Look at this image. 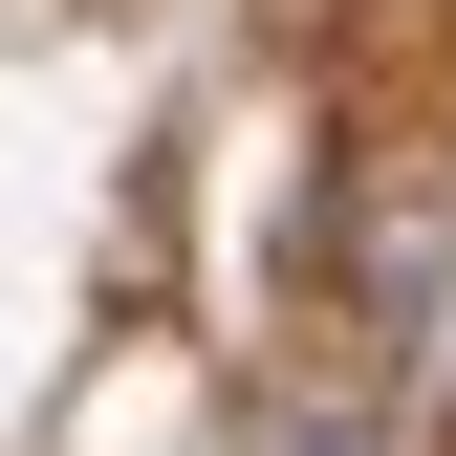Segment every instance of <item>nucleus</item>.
<instances>
[{"label":"nucleus","instance_id":"1","mask_svg":"<svg viewBox=\"0 0 456 456\" xmlns=\"http://www.w3.org/2000/svg\"><path fill=\"white\" fill-rule=\"evenodd\" d=\"M282 456H370V435H348V413H305V435H282Z\"/></svg>","mask_w":456,"mask_h":456}]
</instances>
